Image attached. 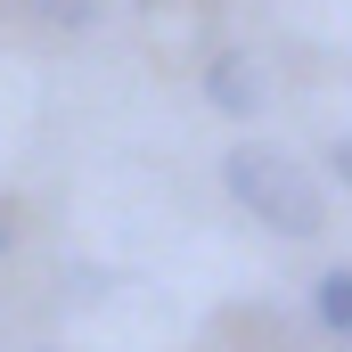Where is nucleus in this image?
Wrapping results in <instances>:
<instances>
[{"instance_id":"obj_6","label":"nucleus","mask_w":352,"mask_h":352,"mask_svg":"<svg viewBox=\"0 0 352 352\" xmlns=\"http://www.w3.org/2000/svg\"><path fill=\"white\" fill-rule=\"evenodd\" d=\"M0 246H8V213H0Z\"/></svg>"},{"instance_id":"obj_5","label":"nucleus","mask_w":352,"mask_h":352,"mask_svg":"<svg viewBox=\"0 0 352 352\" xmlns=\"http://www.w3.org/2000/svg\"><path fill=\"white\" fill-rule=\"evenodd\" d=\"M328 173H336V180L352 188V140H336V156H328Z\"/></svg>"},{"instance_id":"obj_4","label":"nucleus","mask_w":352,"mask_h":352,"mask_svg":"<svg viewBox=\"0 0 352 352\" xmlns=\"http://www.w3.org/2000/svg\"><path fill=\"white\" fill-rule=\"evenodd\" d=\"M98 8H107V0H33V16H41V25H66V33L98 25Z\"/></svg>"},{"instance_id":"obj_2","label":"nucleus","mask_w":352,"mask_h":352,"mask_svg":"<svg viewBox=\"0 0 352 352\" xmlns=\"http://www.w3.org/2000/svg\"><path fill=\"white\" fill-rule=\"evenodd\" d=\"M205 98H213L221 115H263V66H254L246 50H221V58L205 66Z\"/></svg>"},{"instance_id":"obj_3","label":"nucleus","mask_w":352,"mask_h":352,"mask_svg":"<svg viewBox=\"0 0 352 352\" xmlns=\"http://www.w3.org/2000/svg\"><path fill=\"white\" fill-rule=\"evenodd\" d=\"M311 311H320L328 336H352V270H328V278L311 287Z\"/></svg>"},{"instance_id":"obj_1","label":"nucleus","mask_w":352,"mask_h":352,"mask_svg":"<svg viewBox=\"0 0 352 352\" xmlns=\"http://www.w3.org/2000/svg\"><path fill=\"white\" fill-rule=\"evenodd\" d=\"M221 180H230V197H238V205H246L263 230H278V238H320V221H328V197H320V180L303 173L287 148H270V140L230 148Z\"/></svg>"}]
</instances>
